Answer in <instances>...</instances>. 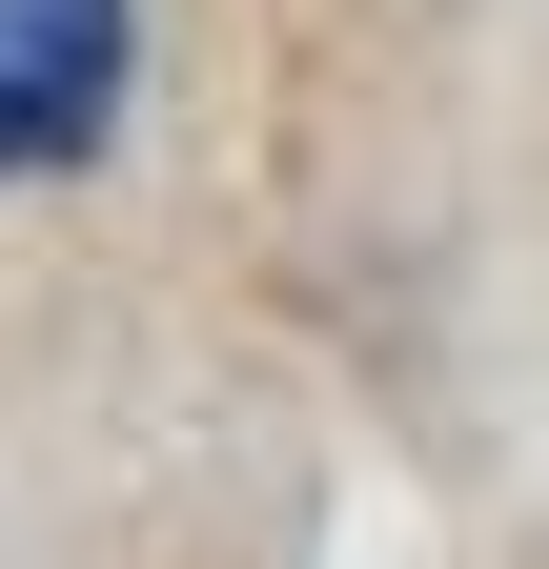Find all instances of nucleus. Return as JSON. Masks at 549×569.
I'll return each instance as SVG.
<instances>
[{"instance_id":"nucleus-1","label":"nucleus","mask_w":549,"mask_h":569,"mask_svg":"<svg viewBox=\"0 0 549 569\" xmlns=\"http://www.w3.org/2000/svg\"><path fill=\"white\" fill-rule=\"evenodd\" d=\"M122 0H0V183H41V163H82V142L122 122Z\"/></svg>"}]
</instances>
